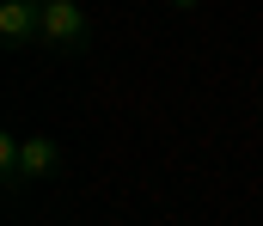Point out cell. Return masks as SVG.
I'll use <instances>...</instances> for the list:
<instances>
[{
    "label": "cell",
    "mask_w": 263,
    "mask_h": 226,
    "mask_svg": "<svg viewBox=\"0 0 263 226\" xmlns=\"http://www.w3.org/2000/svg\"><path fill=\"white\" fill-rule=\"evenodd\" d=\"M165 6H172V12H196L202 0H165Z\"/></svg>",
    "instance_id": "5b68a950"
},
{
    "label": "cell",
    "mask_w": 263,
    "mask_h": 226,
    "mask_svg": "<svg viewBox=\"0 0 263 226\" xmlns=\"http://www.w3.org/2000/svg\"><path fill=\"white\" fill-rule=\"evenodd\" d=\"M43 37V0H0V49L18 55Z\"/></svg>",
    "instance_id": "7a4b0ae2"
},
{
    "label": "cell",
    "mask_w": 263,
    "mask_h": 226,
    "mask_svg": "<svg viewBox=\"0 0 263 226\" xmlns=\"http://www.w3.org/2000/svg\"><path fill=\"white\" fill-rule=\"evenodd\" d=\"M257 116H263V92H257Z\"/></svg>",
    "instance_id": "8992f818"
},
{
    "label": "cell",
    "mask_w": 263,
    "mask_h": 226,
    "mask_svg": "<svg viewBox=\"0 0 263 226\" xmlns=\"http://www.w3.org/2000/svg\"><path fill=\"white\" fill-rule=\"evenodd\" d=\"M0 183H6V196L25 190V135L18 129H0Z\"/></svg>",
    "instance_id": "277c9868"
},
{
    "label": "cell",
    "mask_w": 263,
    "mask_h": 226,
    "mask_svg": "<svg viewBox=\"0 0 263 226\" xmlns=\"http://www.w3.org/2000/svg\"><path fill=\"white\" fill-rule=\"evenodd\" d=\"M49 55H62V61H73V55H86L92 49V18H86V6L80 0H43V37H37Z\"/></svg>",
    "instance_id": "6da1fadb"
},
{
    "label": "cell",
    "mask_w": 263,
    "mask_h": 226,
    "mask_svg": "<svg viewBox=\"0 0 263 226\" xmlns=\"http://www.w3.org/2000/svg\"><path fill=\"white\" fill-rule=\"evenodd\" d=\"M62 177V141L55 135H25V183Z\"/></svg>",
    "instance_id": "3957f363"
}]
</instances>
